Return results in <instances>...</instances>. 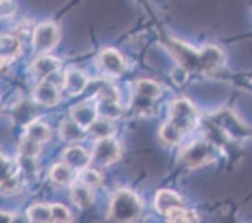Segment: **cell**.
Returning a JSON list of instances; mask_svg holds the SVG:
<instances>
[{
  "label": "cell",
  "mask_w": 252,
  "mask_h": 223,
  "mask_svg": "<svg viewBox=\"0 0 252 223\" xmlns=\"http://www.w3.org/2000/svg\"><path fill=\"white\" fill-rule=\"evenodd\" d=\"M200 116L189 100L177 99L172 103L169 118L161 128V138L164 143L175 146L185 135L198 126Z\"/></svg>",
  "instance_id": "6da1fadb"
},
{
  "label": "cell",
  "mask_w": 252,
  "mask_h": 223,
  "mask_svg": "<svg viewBox=\"0 0 252 223\" xmlns=\"http://www.w3.org/2000/svg\"><path fill=\"white\" fill-rule=\"evenodd\" d=\"M175 48L182 66L189 72L210 73L220 68L224 61L223 53L215 45L194 50L185 43H176Z\"/></svg>",
  "instance_id": "7a4b0ae2"
},
{
  "label": "cell",
  "mask_w": 252,
  "mask_h": 223,
  "mask_svg": "<svg viewBox=\"0 0 252 223\" xmlns=\"http://www.w3.org/2000/svg\"><path fill=\"white\" fill-rule=\"evenodd\" d=\"M141 213V201L132 191L121 190L114 193L108 212L111 223H134Z\"/></svg>",
  "instance_id": "3957f363"
},
{
  "label": "cell",
  "mask_w": 252,
  "mask_h": 223,
  "mask_svg": "<svg viewBox=\"0 0 252 223\" xmlns=\"http://www.w3.org/2000/svg\"><path fill=\"white\" fill-rule=\"evenodd\" d=\"M162 88L159 84L151 79H142L137 82L134 88L132 108L136 113L146 116L152 113L153 107L157 99L161 96Z\"/></svg>",
  "instance_id": "277c9868"
},
{
  "label": "cell",
  "mask_w": 252,
  "mask_h": 223,
  "mask_svg": "<svg viewBox=\"0 0 252 223\" xmlns=\"http://www.w3.org/2000/svg\"><path fill=\"white\" fill-rule=\"evenodd\" d=\"M59 29L54 23H42L33 32V49L40 57L56 48L59 41Z\"/></svg>",
  "instance_id": "5b68a950"
},
{
  "label": "cell",
  "mask_w": 252,
  "mask_h": 223,
  "mask_svg": "<svg viewBox=\"0 0 252 223\" xmlns=\"http://www.w3.org/2000/svg\"><path fill=\"white\" fill-rule=\"evenodd\" d=\"M215 155H216V149L214 144L206 141H197L183 151L182 162L187 167L197 168L214 160Z\"/></svg>",
  "instance_id": "8992f818"
},
{
  "label": "cell",
  "mask_w": 252,
  "mask_h": 223,
  "mask_svg": "<svg viewBox=\"0 0 252 223\" xmlns=\"http://www.w3.org/2000/svg\"><path fill=\"white\" fill-rule=\"evenodd\" d=\"M99 118L117 119L122 116L123 109L119 104V96L116 89L111 86H105L98 93V99L95 102Z\"/></svg>",
  "instance_id": "52a82bcc"
},
{
  "label": "cell",
  "mask_w": 252,
  "mask_h": 223,
  "mask_svg": "<svg viewBox=\"0 0 252 223\" xmlns=\"http://www.w3.org/2000/svg\"><path fill=\"white\" fill-rule=\"evenodd\" d=\"M121 157L119 144L113 138H105L97 141L92 152V163L97 167H107L113 164Z\"/></svg>",
  "instance_id": "ba28073f"
},
{
  "label": "cell",
  "mask_w": 252,
  "mask_h": 223,
  "mask_svg": "<svg viewBox=\"0 0 252 223\" xmlns=\"http://www.w3.org/2000/svg\"><path fill=\"white\" fill-rule=\"evenodd\" d=\"M19 174L18 163L1 157V192L4 194L9 196V194H15L19 192L22 188Z\"/></svg>",
  "instance_id": "9c48e42d"
},
{
  "label": "cell",
  "mask_w": 252,
  "mask_h": 223,
  "mask_svg": "<svg viewBox=\"0 0 252 223\" xmlns=\"http://www.w3.org/2000/svg\"><path fill=\"white\" fill-rule=\"evenodd\" d=\"M99 63L102 72L112 77H119L122 75L126 69L125 59L116 49H104L99 55Z\"/></svg>",
  "instance_id": "30bf717a"
},
{
  "label": "cell",
  "mask_w": 252,
  "mask_h": 223,
  "mask_svg": "<svg viewBox=\"0 0 252 223\" xmlns=\"http://www.w3.org/2000/svg\"><path fill=\"white\" fill-rule=\"evenodd\" d=\"M70 118L87 130L98 119L97 105L92 102L79 103L70 109Z\"/></svg>",
  "instance_id": "8fae6325"
},
{
  "label": "cell",
  "mask_w": 252,
  "mask_h": 223,
  "mask_svg": "<svg viewBox=\"0 0 252 223\" xmlns=\"http://www.w3.org/2000/svg\"><path fill=\"white\" fill-rule=\"evenodd\" d=\"M33 98L38 104L52 107L59 102L61 96H59V91L56 84L50 80L44 79L40 80V83L35 87L33 92Z\"/></svg>",
  "instance_id": "7c38bea8"
},
{
  "label": "cell",
  "mask_w": 252,
  "mask_h": 223,
  "mask_svg": "<svg viewBox=\"0 0 252 223\" xmlns=\"http://www.w3.org/2000/svg\"><path fill=\"white\" fill-rule=\"evenodd\" d=\"M63 163L73 171L82 172L88 168L89 163H92V155L82 147L73 146L63 152Z\"/></svg>",
  "instance_id": "4fadbf2b"
},
{
  "label": "cell",
  "mask_w": 252,
  "mask_h": 223,
  "mask_svg": "<svg viewBox=\"0 0 252 223\" xmlns=\"http://www.w3.org/2000/svg\"><path fill=\"white\" fill-rule=\"evenodd\" d=\"M156 210L161 215L167 216L171 211L183 207V201L177 193L169 190L158 191L155 198Z\"/></svg>",
  "instance_id": "5bb4252c"
},
{
  "label": "cell",
  "mask_w": 252,
  "mask_h": 223,
  "mask_svg": "<svg viewBox=\"0 0 252 223\" xmlns=\"http://www.w3.org/2000/svg\"><path fill=\"white\" fill-rule=\"evenodd\" d=\"M64 89L70 96H79L88 86V79L82 70L75 68L68 69L64 74Z\"/></svg>",
  "instance_id": "9a60e30c"
},
{
  "label": "cell",
  "mask_w": 252,
  "mask_h": 223,
  "mask_svg": "<svg viewBox=\"0 0 252 223\" xmlns=\"http://www.w3.org/2000/svg\"><path fill=\"white\" fill-rule=\"evenodd\" d=\"M1 43V68L17 58L18 55L22 53V43L17 36L11 34H3L0 38Z\"/></svg>",
  "instance_id": "2e32d148"
},
{
  "label": "cell",
  "mask_w": 252,
  "mask_h": 223,
  "mask_svg": "<svg viewBox=\"0 0 252 223\" xmlns=\"http://www.w3.org/2000/svg\"><path fill=\"white\" fill-rule=\"evenodd\" d=\"M62 66V62L57 59L56 57L50 55H42L39 57L33 63V72L36 77H39L42 80L48 79L50 74L56 73Z\"/></svg>",
  "instance_id": "e0dca14e"
},
{
  "label": "cell",
  "mask_w": 252,
  "mask_h": 223,
  "mask_svg": "<svg viewBox=\"0 0 252 223\" xmlns=\"http://www.w3.org/2000/svg\"><path fill=\"white\" fill-rule=\"evenodd\" d=\"M59 133L63 141L68 142V143H75L86 138L87 130L75 123L72 118L65 119L62 122L61 128H59Z\"/></svg>",
  "instance_id": "ac0fdd59"
},
{
  "label": "cell",
  "mask_w": 252,
  "mask_h": 223,
  "mask_svg": "<svg viewBox=\"0 0 252 223\" xmlns=\"http://www.w3.org/2000/svg\"><path fill=\"white\" fill-rule=\"evenodd\" d=\"M70 198H72L73 203L81 208V210H86L93 203L94 201V194L92 188L87 187L83 183H75L72 186V192H70Z\"/></svg>",
  "instance_id": "d6986e66"
},
{
  "label": "cell",
  "mask_w": 252,
  "mask_h": 223,
  "mask_svg": "<svg viewBox=\"0 0 252 223\" xmlns=\"http://www.w3.org/2000/svg\"><path fill=\"white\" fill-rule=\"evenodd\" d=\"M27 217L31 223H54L52 204H33L27 211Z\"/></svg>",
  "instance_id": "ffe728a7"
},
{
  "label": "cell",
  "mask_w": 252,
  "mask_h": 223,
  "mask_svg": "<svg viewBox=\"0 0 252 223\" xmlns=\"http://www.w3.org/2000/svg\"><path fill=\"white\" fill-rule=\"evenodd\" d=\"M114 133V126L109 119L98 118L91 127L87 129V134L93 137L97 141L105 139V138H112Z\"/></svg>",
  "instance_id": "44dd1931"
},
{
  "label": "cell",
  "mask_w": 252,
  "mask_h": 223,
  "mask_svg": "<svg viewBox=\"0 0 252 223\" xmlns=\"http://www.w3.org/2000/svg\"><path fill=\"white\" fill-rule=\"evenodd\" d=\"M50 179L58 186H69L74 181V171L65 163H57L50 169Z\"/></svg>",
  "instance_id": "7402d4cb"
},
{
  "label": "cell",
  "mask_w": 252,
  "mask_h": 223,
  "mask_svg": "<svg viewBox=\"0 0 252 223\" xmlns=\"http://www.w3.org/2000/svg\"><path fill=\"white\" fill-rule=\"evenodd\" d=\"M24 135L33 139V141L38 142V143L43 144L47 142L50 137V129L47 124L42 123V122H32L25 127Z\"/></svg>",
  "instance_id": "603a6c76"
},
{
  "label": "cell",
  "mask_w": 252,
  "mask_h": 223,
  "mask_svg": "<svg viewBox=\"0 0 252 223\" xmlns=\"http://www.w3.org/2000/svg\"><path fill=\"white\" fill-rule=\"evenodd\" d=\"M166 223H198V217L193 211L186 210L185 207H180L171 211L166 216Z\"/></svg>",
  "instance_id": "cb8c5ba5"
},
{
  "label": "cell",
  "mask_w": 252,
  "mask_h": 223,
  "mask_svg": "<svg viewBox=\"0 0 252 223\" xmlns=\"http://www.w3.org/2000/svg\"><path fill=\"white\" fill-rule=\"evenodd\" d=\"M78 179H79V182L86 185L87 187L93 188L97 187L102 183V176H100L99 172H97L95 169L92 168H86L83 169L82 172L78 173Z\"/></svg>",
  "instance_id": "d4e9b609"
},
{
  "label": "cell",
  "mask_w": 252,
  "mask_h": 223,
  "mask_svg": "<svg viewBox=\"0 0 252 223\" xmlns=\"http://www.w3.org/2000/svg\"><path fill=\"white\" fill-rule=\"evenodd\" d=\"M53 210V217H54V223H70L73 217L70 211L67 207L62 206V204L56 203L52 204Z\"/></svg>",
  "instance_id": "484cf974"
},
{
  "label": "cell",
  "mask_w": 252,
  "mask_h": 223,
  "mask_svg": "<svg viewBox=\"0 0 252 223\" xmlns=\"http://www.w3.org/2000/svg\"><path fill=\"white\" fill-rule=\"evenodd\" d=\"M17 10V4L13 1H1V17H11Z\"/></svg>",
  "instance_id": "4316f807"
}]
</instances>
